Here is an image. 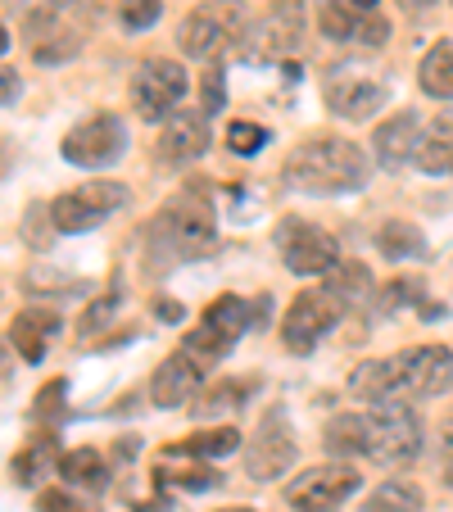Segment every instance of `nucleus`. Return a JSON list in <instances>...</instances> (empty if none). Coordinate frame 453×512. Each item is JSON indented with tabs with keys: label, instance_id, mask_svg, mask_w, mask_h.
Wrapping results in <instances>:
<instances>
[{
	"label": "nucleus",
	"instance_id": "nucleus-37",
	"mask_svg": "<svg viewBox=\"0 0 453 512\" xmlns=\"http://www.w3.org/2000/svg\"><path fill=\"white\" fill-rule=\"evenodd\" d=\"M222 105H227V82H222V68H204L200 73V109L204 114H222Z\"/></svg>",
	"mask_w": 453,
	"mask_h": 512
},
{
	"label": "nucleus",
	"instance_id": "nucleus-13",
	"mask_svg": "<svg viewBox=\"0 0 453 512\" xmlns=\"http://www.w3.org/2000/svg\"><path fill=\"white\" fill-rule=\"evenodd\" d=\"M340 304L331 290H304V295H295L286 309V318H281V345L290 349V354H309V349H318L322 340L336 331L340 322Z\"/></svg>",
	"mask_w": 453,
	"mask_h": 512
},
{
	"label": "nucleus",
	"instance_id": "nucleus-22",
	"mask_svg": "<svg viewBox=\"0 0 453 512\" xmlns=\"http://www.w3.org/2000/svg\"><path fill=\"white\" fill-rule=\"evenodd\" d=\"M322 445L336 458H367V413H336L322 426Z\"/></svg>",
	"mask_w": 453,
	"mask_h": 512
},
{
	"label": "nucleus",
	"instance_id": "nucleus-31",
	"mask_svg": "<svg viewBox=\"0 0 453 512\" xmlns=\"http://www.w3.org/2000/svg\"><path fill=\"white\" fill-rule=\"evenodd\" d=\"M78 195L82 204H87L91 213H96L100 223H105L109 213H118V209H127V200H132V195H127V186L123 182H109V177H100V182H87V186H78Z\"/></svg>",
	"mask_w": 453,
	"mask_h": 512
},
{
	"label": "nucleus",
	"instance_id": "nucleus-34",
	"mask_svg": "<svg viewBox=\"0 0 453 512\" xmlns=\"http://www.w3.org/2000/svg\"><path fill=\"white\" fill-rule=\"evenodd\" d=\"M82 50V37L78 32H50V37L37 41V64H68V59Z\"/></svg>",
	"mask_w": 453,
	"mask_h": 512
},
{
	"label": "nucleus",
	"instance_id": "nucleus-18",
	"mask_svg": "<svg viewBox=\"0 0 453 512\" xmlns=\"http://www.w3.org/2000/svg\"><path fill=\"white\" fill-rule=\"evenodd\" d=\"M417 141H422V123H417V109H399V114L381 118L372 127V155L381 168H404L417 159Z\"/></svg>",
	"mask_w": 453,
	"mask_h": 512
},
{
	"label": "nucleus",
	"instance_id": "nucleus-2",
	"mask_svg": "<svg viewBox=\"0 0 453 512\" xmlns=\"http://www.w3.org/2000/svg\"><path fill=\"white\" fill-rule=\"evenodd\" d=\"M290 191L299 195H354L367 186L372 177V159L363 155V145H354L349 136L336 132H318L304 136L286 155V168H281Z\"/></svg>",
	"mask_w": 453,
	"mask_h": 512
},
{
	"label": "nucleus",
	"instance_id": "nucleus-7",
	"mask_svg": "<svg viewBox=\"0 0 453 512\" xmlns=\"http://www.w3.org/2000/svg\"><path fill=\"white\" fill-rule=\"evenodd\" d=\"M59 155L73 168H87V173L118 164L127 155V123L118 114H109V109H100V114L68 127L64 141H59Z\"/></svg>",
	"mask_w": 453,
	"mask_h": 512
},
{
	"label": "nucleus",
	"instance_id": "nucleus-11",
	"mask_svg": "<svg viewBox=\"0 0 453 512\" xmlns=\"http://www.w3.org/2000/svg\"><path fill=\"white\" fill-rule=\"evenodd\" d=\"M245 331H250V309H245V300L241 295H218V300L204 309L200 331H191V336L182 340V349L200 358L204 368H213L218 358L232 354V345Z\"/></svg>",
	"mask_w": 453,
	"mask_h": 512
},
{
	"label": "nucleus",
	"instance_id": "nucleus-20",
	"mask_svg": "<svg viewBox=\"0 0 453 512\" xmlns=\"http://www.w3.org/2000/svg\"><path fill=\"white\" fill-rule=\"evenodd\" d=\"M417 168L426 177H449L453 173V109L435 114L431 123H422V141H417Z\"/></svg>",
	"mask_w": 453,
	"mask_h": 512
},
{
	"label": "nucleus",
	"instance_id": "nucleus-24",
	"mask_svg": "<svg viewBox=\"0 0 453 512\" xmlns=\"http://www.w3.org/2000/svg\"><path fill=\"white\" fill-rule=\"evenodd\" d=\"M59 476H64L73 490H91V494H100L109 485V467H105V458L96 454L91 445H82V449H68L64 458H59Z\"/></svg>",
	"mask_w": 453,
	"mask_h": 512
},
{
	"label": "nucleus",
	"instance_id": "nucleus-1",
	"mask_svg": "<svg viewBox=\"0 0 453 512\" xmlns=\"http://www.w3.org/2000/svg\"><path fill=\"white\" fill-rule=\"evenodd\" d=\"M453 390V349L444 345H413L390 358H367L349 377V395L358 404H417Z\"/></svg>",
	"mask_w": 453,
	"mask_h": 512
},
{
	"label": "nucleus",
	"instance_id": "nucleus-14",
	"mask_svg": "<svg viewBox=\"0 0 453 512\" xmlns=\"http://www.w3.org/2000/svg\"><path fill=\"white\" fill-rule=\"evenodd\" d=\"M318 28L331 41H358L372 50L390 41V19L381 14V0H318Z\"/></svg>",
	"mask_w": 453,
	"mask_h": 512
},
{
	"label": "nucleus",
	"instance_id": "nucleus-29",
	"mask_svg": "<svg viewBox=\"0 0 453 512\" xmlns=\"http://www.w3.org/2000/svg\"><path fill=\"white\" fill-rule=\"evenodd\" d=\"M10 472H14V485H23V490H32V485L41 481V476H50V472H55V449H50L46 440H32V445L23 449V454H14Z\"/></svg>",
	"mask_w": 453,
	"mask_h": 512
},
{
	"label": "nucleus",
	"instance_id": "nucleus-49",
	"mask_svg": "<svg viewBox=\"0 0 453 512\" xmlns=\"http://www.w3.org/2000/svg\"><path fill=\"white\" fill-rule=\"evenodd\" d=\"M449 5H453V0H449Z\"/></svg>",
	"mask_w": 453,
	"mask_h": 512
},
{
	"label": "nucleus",
	"instance_id": "nucleus-10",
	"mask_svg": "<svg viewBox=\"0 0 453 512\" xmlns=\"http://www.w3.org/2000/svg\"><path fill=\"white\" fill-rule=\"evenodd\" d=\"M322 100H327V109L336 118L367 123V118H376L386 109L390 87L358 64H336V68H327V78H322Z\"/></svg>",
	"mask_w": 453,
	"mask_h": 512
},
{
	"label": "nucleus",
	"instance_id": "nucleus-15",
	"mask_svg": "<svg viewBox=\"0 0 453 512\" xmlns=\"http://www.w3.org/2000/svg\"><path fill=\"white\" fill-rule=\"evenodd\" d=\"M295 431H290V417L281 408H272L268 417L259 422L254 440L245 445V476L250 481H277L295 467Z\"/></svg>",
	"mask_w": 453,
	"mask_h": 512
},
{
	"label": "nucleus",
	"instance_id": "nucleus-9",
	"mask_svg": "<svg viewBox=\"0 0 453 512\" xmlns=\"http://www.w3.org/2000/svg\"><path fill=\"white\" fill-rule=\"evenodd\" d=\"M281 263H286L295 277H327L340 263V245L331 232H322L318 223H304V218H281L277 232H272Z\"/></svg>",
	"mask_w": 453,
	"mask_h": 512
},
{
	"label": "nucleus",
	"instance_id": "nucleus-38",
	"mask_svg": "<svg viewBox=\"0 0 453 512\" xmlns=\"http://www.w3.org/2000/svg\"><path fill=\"white\" fill-rule=\"evenodd\" d=\"M37 512H96V508L82 503L78 494H68V490H41L37 494Z\"/></svg>",
	"mask_w": 453,
	"mask_h": 512
},
{
	"label": "nucleus",
	"instance_id": "nucleus-48",
	"mask_svg": "<svg viewBox=\"0 0 453 512\" xmlns=\"http://www.w3.org/2000/svg\"><path fill=\"white\" fill-rule=\"evenodd\" d=\"M5 5H14V0H5Z\"/></svg>",
	"mask_w": 453,
	"mask_h": 512
},
{
	"label": "nucleus",
	"instance_id": "nucleus-36",
	"mask_svg": "<svg viewBox=\"0 0 453 512\" xmlns=\"http://www.w3.org/2000/svg\"><path fill=\"white\" fill-rule=\"evenodd\" d=\"M227 145H232V155H259L263 145H268V132H263L259 123H241V118H236L232 127H227Z\"/></svg>",
	"mask_w": 453,
	"mask_h": 512
},
{
	"label": "nucleus",
	"instance_id": "nucleus-40",
	"mask_svg": "<svg viewBox=\"0 0 453 512\" xmlns=\"http://www.w3.org/2000/svg\"><path fill=\"white\" fill-rule=\"evenodd\" d=\"M59 408H64V381H50V386L37 395V408H32V413L50 417V413H59Z\"/></svg>",
	"mask_w": 453,
	"mask_h": 512
},
{
	"label": "nucleus",
	"instance_id": "nucleus-3",
	"mask_svg": "<svg viewBox=\"0 0 453 512\" xmlns=\"http://www.w3.org/2000/svg\"><path fill=\"white\" fill-rule=\"evenodd\" d=\"M218 241V218L204 182H191L182 195L164 204L150 223V268H173V263H191L213 250Z\"/></svg>",
	"mask_w": 453,
	"mask_h": 512
},
{
	"label": "nucleus",
	"instance_id": "nucleus-27",
	"mask_svg": "<svg viewBox=\"0 0 453 512\" xmlns=\"http://www.w3.org/2000/svg\"><path fill=\"white\" fill-rule=\"evenodd\" d=\"M376 250H381V259H422L426 254V236L417 232L413 223H404V218H390V223L376 227Z\"/></svg>",
	"mask_w": 453,
	"mask_h": 512
},
{
	"label": "nucleus",
	"instance_id": "nucleus-41",
	"mask_svg": "<svg viewBox=\"0 0 453 512\" xmlns=\"http://www.w3.org/2000/svg\"><path fill=\"white\" fill-rule=\"evenodd\" d=\"M440 467H444V485L453 490V422H444L440 431Z\"/></svg>",
	"mask_w": 453,
	"mask_h": 512
},
{
	"label": "nucleus",
	"instance_id": "nucleus-21",
	"mask_svg": "<svg viewBox=\"0 0 453 512\" xmlns=\"http://www.w3.org/2000/svg\"><path fill=\"white\" fill-rule=\"evenodd\" d=\"M59 336V313L55 309H23L19 318L10 322V345L19 349L28 363H41L46 358V345Z\"/></svg>",
	"mask_w": 453,
	"mask_h": 512
},
{
	"label": "nucleus",
	"instance_id": "nucleus-35",
	"mask_svg": "<svg viewBox=\"0 0 453 512\" xmlns=\"http://www.w3.org/2000/svg\"><path fill=\"white\" fill-rule=\"evenodd\" d=\"M159 14H164V0H123L118 19H123L127 32H145L159 23Z\"/></svg>",
	"mask_w": 453,
	"mask_h": 512
},
{
	"label": "nucleus",
	"instance_id": "nucleus-33",
	"mask_svg": "<svg viewBox=\"0 0 453 512\" xmlns=\"http://www.w3.org/2000/svg\"><path fill=\"white\" fill-rule=\"evenodd\" d=\"M50 236H55V218H50V204H28V213H23V241H28L32 250H46Z\"/></svg>",
	"mask_w": 453,
	"mask_h": 512
},
{
	"label": "nucleus",
	"instance_id": "nucleus-23",
	"mask_svg": "<svg viewBox=\"0 0 453 512\" xmlns=\"http://www.w3.org/2000/svg\"><path fill=\"white\" fill-rule=\"evenodd\" d=\"M327 290L336 295V304L340 309H354V304H367V300H376V286H372V272L363 268V263H354V259H340L336 268L327 272Z\"/></svg>",
	"mask_w": 453,
	"mask_h": 512
},
{
	"label": "nucleus",
	"instance_id": "nucleus-17",
	"mask_svg": "<svg viewBox=\"0 0 453 512\" xmlns=\"http://www.w3.org/2000/svg\"><path fill=\"white\" fill-rule=\"evenodd\" d=\"M204 372L209 368H204L200 358L177 349V354H168L155 368V377H150V399H155L159 408H186L195 395H200Z\"/></svg>",
	"mask_w": 453,
	"mask_h": 512
},
{
	"label": "nucleus",
	"instance_id": "nucleus-42",
	"mask_svg": "<svg viewBox=\"0 0 453 512\" xmlns=\"http://www.w3.org/2000/svg\"><path fill=\"white\" fill-rule=\"evenodd\" d=\"M0 78H5V109H14V105H19V73H14V68L10 64H5V73H0Z\"/></svg>",
	"mask_w": 453,
	"mask_h": 512
},
{
	"label": "nucleus",
	"instance_id": "nucleus-39",
	"mask_svg": "<svg viewBox=\"0 0 453 512\" xmlns=\"http://www.w3.org/2000/svg\"><path fill=\"white\" fill-rule=\"evenodd\" d=\"M114 313H118V295H100V300L91 304L87 313H82V336L91 340L96 331H105V322L114 318Z\"/></svg>",
	"mask_w": 453,
	"mask_h": 512
},
{
	"label": "nucleus",
	"instance_id": "nucleus-45",
	"mask_svg": "<svg viewBox=\"0 0 453 512\" xmlns=\"http://www.w3.org/2000/svg\"><path fill=\"white\" fill-rule=\"evenodd\" d=\"M399 5H404V10H431V5H440V0H399Z\"/></svg>",
	"mask_w": 453,
	"mask_h": 512
},
{
	"label": "nucleus",
	"instance_id": "nucleus-4",
	"mask_svg": "<svg viewBox=\"0 0 453 512\" xmlns=\"http://www.w3.org/2000/svg\"><path fill=\"white\" fill-rule=\"evenodd\" d=\"M250 28V14L241 10V0H209L200 10H191L177 28V46L186 59H200V64L218 68L227 55L241 50V37Z\"/></svg>",
	"mask_w": 453,
	"mask_h": 512
},
{
	"label": "nucleus",
	"instance_id": "nucleus-25",
	"mask_svg": "<svg viewBox=\"0 0 453 512\" xmlns=\"http://www.w3.org/2000/svg\"><path fill=\"white\" fill-rule=\"evenodd\" d=\"M426 494L417 481H408V476H390V481H381L372 494H367L363 512H422Z\"/></svg>",
	"mask_w": 453,
	"mask_h": 512
},
{
	"label": "nucleus",
	"instance_id": "nucleus-8",
	"mask_svg": "<svg viewBox=\"0 0 453 512\" xmlns=\"http://www.w3.org/2000/svg\"><path fill=\"white\" fill-rule=\"evenodd\" d=\"M186 91H191V78L177 59H145L132 78V109L145 118V123H168V118L182 109Z\"/></svg>",
	"mask_w": 453,
	"mask_h": 512
},
{
	"label": "nucleus",
	"instance_id": "nucleus-16",
	"mask_svg": "<svg viewBox=\"0 0 453 512\" xmlns=\"http://www.w3.org/2000/svg\"><path fill=\"white\" fill-rule=\"evenodd\" d=\"M213 132H209V114L204 109H177L155 136V164L159 168H186L195 159H204Z\"/></svg>",
	"mask_w": 453,
	"mask_h": 512
},
{
	"label": "nucleus",
	"instance_id": "nucleus-47",
	"mask_svg": "<svg viewBox=\"0 0 453 512\" xmlns=\"http://www.w3.org/2000/svg\"><path fill=\"white\" fill-rule=\"evenodd\" d=\"M222 512H254V508H222Z\"/></svg>",
	"mask_w": 453,
	"mask_h": 512
},
{
	"label": "nucleus",
	"instance_id": "nucleus-28",
	"mask_svg": "<svg viewBox=\"0 0 453 512\" xmlns=\"http://www.w3.org/2000/svg\"><path fill=\"white\" fill-rule=\"evenodd\" d=\"M245 395H250V381H222V386L204 390L200 404H191V413H195V422H209L218 413H236L245 404Z\"/></svg>",
	"mask_w": 453,
	"mask_h": 512
},
{
	"label": "nucleus",
	"instance_id": "nucleus-46",
	"mask_svg": "<svg viewBox=\"0 0 453 512\" xmlns=\"http://www.w3.org/2000/svg\"><path fill=\"white\" fill-rule=\"evenodd\" d=\"M37 5H55V10H59V5H68V0H37Z\"/></svg>",
	"mask_w": 453,
	"mask_h": 512
},
{
	"label": "nucleus",
	"instance_id": "nucleus-5",
	"mask_svg": "<svg viewBox=\"0 0 453 512\" xmlns=\"http://www.w3.org/2000/svg\"><path fill=\"white\" fill-rule=\"evenodd\" d=\"M422 417L413 404H386L367 413V458L381 467H408L422 458Z\"/></svg>",
	"mask_w": 453,
	"mask_h": 512
},
{
	"label": "nucleus",
	"instance_id": "nucleus-19",
	"mask_svg": "<svg viewBox=\"0 0 453 512\" xmlns=\"http://www.w3.org/2000/svg\"><path fill=\"white\" fill-rule=\"evenodd\" d=\"M155 481L159 490H218L222 485V472H213V467H204L195 454H182V449H168L164 458L155 463Z\"/></svg>",
	"mask_w": 453,
	"mask_h": 512
},
{
	"label": "nucleus",
	"instance_id": "nucleus-12",
	"mask_svg": "<svg viewBox=\"0 0 453 512\" xmlns=\"http://www.w3.org/2000/svg\"><path fill=\"white\" fill-rule=\"evenodd\" d=\"M358 485H363V476L349 463H318V467H304L299 476H290L281 494H286V503L299 512H331V508H340L349 494H358Z\"/></svg>",
	"mask_w": 453,
	"mask_h": 512
},
{
	"label": "nucleus",
	"instance_id": "nucleus-44",
	"mask_svg": "<svg viewBox=\"0 0 453 512\" xmlns=\"http://www.w3.org/2000/svg\"><path fill=\"white\" fill-rule=\"evenodd\" d=\"M136 449H141V445H136V435H127V440H118V458H123V463H132V458H136Z\"/></svg>",
	"mask_w": 453,
	"mask_h": 512
},
{
	"label": "nucleus",
	"instance_id": "nucleus-26",
	"mask_svg": "<svg viewBox=\"0 0 453 512\" xmlns=\"http://www.w3.org/2000/svg\"><path fill=\"white\" fill-rule=\"evenodd\" d=\"M417 82L431 100H453V41H435L422 55V68H417Z\"/></svg>",
	"mask_w": 453,
	"mask_h": 512
},
{
	"label": "nucleus",
	"instance_id": "nucleus-6",
	"mask_svg": "<svg viewBox=\"0 0 453 512\" xmlns=\"http://www.w3.org/2000/svg\"><path fill=\"white\" fill-rule=\"evenodd\" d=\"M299 37H304V10H299V0H272L259 19H250L236 59H245V64H281L286 55L299 50Z\"/></svg>",
	"mask_w": 453,
	"mask_h": 512
},
{
	"label": "nucleus",
	"instance_id": "nucleus-32",
	"mask_svg": "<svg viewBox=\"0 0 453 512\" xmlns=\"http://www.w3.org/2000/svg\"><path fill=\"white\" fill-rule=\"evenodd\" d=\"M422 300V281L417 277H395L386 286L376 290V309L381 313H395V309H408V304Z\"/></svg>",
	"mask_w": 453,
	"mask_h": 512
},
{
	"label": "nucleus",
	"instance_id": "nucleus-43",
	"mask_svg": "<svg viewBox=\"0 0 453 512\" xmlns=\"http://www.w3.org/2000/svg\"><path fill=\"white\" fill-rule=\"evenodd\" d=\"M155 313H159L164 322H182V318H186L182 304H173V300H159V304H155Z\"/></svg>",
	"mask_w": 453,
	"mask_h": 512
},
{
	"label": "nucleus",
	"instance_id": "nucleus-30",
	"mask_svg": "<svg viewBox=\"0 0 453 512\" xmlns=\"http://www.w3.org/2000/svg\"><path fill=\"white\" fill-rule=\"evenodd\" d=\"M182 454H195V458H227L241 449V431L236 426H213V431H195L191 440H182Z\"/></svg>",
	"mask_w": 453,
	"mask_h": 512
}]
</instances>
